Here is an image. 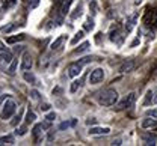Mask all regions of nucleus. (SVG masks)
<instances>
[{
  "label": "nucleus",
  "mask_w": 157,
  "mask_h": 146,
  "mask_svg": "<svg viewBox=\"0 0 157 146\" xmlns=\"http://www.w3.org/2000/svg\"><path fill=\"white\" fill-rule=\"evenodd\" d=\"M118 101V92L115 89L109 87V89H104L98 93V103L103 105V107H112L115 105Z\"/></svg>",
  "instance_id": "f257e3e1"
},
{
  "label": "nucleus",
  "mask_w": 157,
  "mask_h": 146,
  "mask_svg": "<svg viewBox=\"0 0 157 146\" xmlns=\"http://www.w3.org/2000/svg\"><path fill=\"white\" fill-rule=\"evenodd\" d=\"M15 110H17L15 101H14V100H6V103L3 104V108H2V111H0V119H3V121L9 119V118L15 113Z\"/></svg>",
  "instance_id": "f03ea898"
},
{
  "label": "nucleus",
  "mask_w": 157,
  "mask_h": 146,
  "mask_svg": "<svg viewBox=\"0 0 157 146\" xmlns=\"http://www.w3.org/2000/svg\"><path fill=\"white\" fill-rule=\"evenodd\" d=\"M135 100H136V93L135 92H130L127 97H124L118 104H115V110L117 111H121V110H125V108H128V107H132L133 105V103H135Z\"/></svg>",
  "instance_id": "7ed1b4c3"
},
{
  "label": "nucleus",
  "mask_w": 157,
  "mask_h": 146,
  "mask_svg": "<svg viewBox=\"0 0 157 146\" xmlns=\"http://www.w3.org/2000/svg\"><path fill=\"white\" fill-rule=\"evenodd\" d=\"M124 33H125V32H122L119 26H115V27L110 30V33H109V39L112 42H115L118 47H121L122 42H124V36H125Z\"/></svg>",
  "instance_id": "20e7f679"
},
{
  "label": "nucleus",
  "mask_w": 157,
  "mask_h": 146,
  "mask_svg": "<svg viewBox=\"0 0 157 146\" xmlns=\"http://www.w3.org/2000/svg\"><path fill=\"white\" fill-rule=\"evenodd\" d=\"M82 71H83V63H80L77 60V62L68 65V68H67V75H68L70 78H76V77H78V75L82 74Z\"/></svg>",
  "instance_id": "39448f33"
},
{
  "label": "nucleus",
  "mask_w": 157,
  "mask_h": 146,
  "mask_svg": "<svg viewBox=\"0 0 157 146\" xmlns=\"http://www.w3.org/2000/svg\"><path fill=\"white\" fill-rule=\"evenodd\" d=\"M32 66H33V57H32V54L27 53V51H24L23 56H21V65H20L21 71H30Z\"/></svg>",
  "instance_id": "423d86ee"
},
{
  "label": "nucleus",
  "mask_w": 157,
  "mask_h": 146,
  "mask_svg": "<svg viewBox=\"0 0 157 146\" xmlns=\"http://www.w3.org/2000/svg\"><path fill=\"white\" fill-rule=\"evenodd\" d=\"M103 80H104V69H101V68H95L89 74V83L91 84H98Z\"/></svg>",
  "instance_id": "0eeeda50"
},
{
  "label": "nucleus",
  "mask_w": 157,
  "mask_h": 146,
  "mask_svg": "<svg viewBox=\"0 0 157 146\" xmlns=\"http://www.w3.org/2000/svg\"><path fill=\"white\" fill-rule=\"evenodd\" d=\"M89 136H107L110 134V128L109 126H91L88 130Z\"/></svg>",
  "instance_id": "6e6552de"
},
{
  "label": "nucleus",
  "mask_w": 157,
  "mask_h": 146,
  "mask_svg": "<svg viewBox=\"0 0 157 146\" xmlns=\"http://www.w3.org/2000/svg\"><path fill=\"white\" fill-rule=\"evenodd\" d=\"M136 21H137V12H135V14H133V15H130V17H127L125 26H124V32H125V33H130V32L135 29Z\"/></svg>",
  "instance_id": "1a4fd4ad"
},
{
  "label": "nucleus",
  "mask_w": 157,
  "mask_h": 146,
  "mask_svg": "<svg viewBox=\"0 0 157 146\" xmlns=\"http://www.w3.org/2000/svg\"><path fill=\"white\" fill-rule=\"evenodd\" d=\"M140 126L144 130H151V128H157V119L156 118H151V116H147L145 119H142Z\"/></svg>",
  "instance_id": "9d476101"
},
{
  "label": "nucleus",
  "mask_w": 157,
  "mask_h": 146,
  "mask_svg": "<svg viewBox=\"0 0 157 146\" xmlns=\"http://www.w3.org/2000/svg\"><path fill=\"white\" fill-rule=\"evenodd\" d=\"M42 124H36V125L33 126V130H32V134H33V139H35V143L39 145L42 140H44V136H42Z\"/></svg>",
  "instance_id": "9b49d317"
},
{
  "label": "nucleus",
  "mask_w": 157,
  "mask_h": 146,
  "mask_svg": "<svg viewBox=\"0 0 157 146\" xmlns=\"http://www.w3.org/2000/svg\"><path fill=\"white\" fill-rule=\"evenodd\" d=\"M135 66H136V60L130 59V60H127V62H124L122 65H121L119 72H122V74H128V72H132V71L135 69Z\"/></svg>",
  "instance_id": "f8f14e48"
},
{
  "label": "nucleus",
  "mask_w": 157,
  "mask_h": 146,
  "mask_svg": "<svg viewBox=\"0 0 157 146\" xmlns=\"http://www.w3.org/2000/svg\"><path fill=\"white\" fill-rule=\"evenodd\" d=\"M12 53L8 50V51H2L0 53V63H3V65H9V63L12 62Z\"/></svg>",
  "instance_id": "ddd939ff"
},
{
  "label": "nucleus",
  "mask_w": 157,
  "mask_h": 146,
  "mask_svg": "<svg viewBox=\"0 0 157 146\" xmlns=\"http://www.w3.org/2000/svg\"><path fill=\"white\" fill-rule=\"evenodd\" d=\"M142 140H144V145H157L156 142V136L151 134V133H147L142 136Z\"/></svg>",
  "instance_id": "4468645a"
},
{
  "label": "nucleus",
  "mask_w": 157,
  "mask_h": 146,
  "mask_svg": "<svg viewBox=\"0 0 157 146\" xmlns=\"http://www.w3.org/2000/svg\"><path fill=\"white\" fill-rule=\"evenodd\" d=\"M23 78H24L27 83L36 84V77H35V74L30 72V71H24V72H23Z\"/></svg>",
  "instance_id": "2eb2a0df"
},
{
  "label": "nucleus",
  "mask_w": 157,
  "mask_h": 146,
  "mask_svg": "<svg viewBox=\"0 0 157 146\" xmlns=\"http://www.w3.org/2000/svg\"><path fill=\"white\" fill-rule=\"evenodd\" d=\"M74 0H63L62 5H60V15H67L70 12V6Z\"/></svg>",
  "instance_id": "dca6fc26"
},
{
  "label": "nucleus",
  "mask_w": 157,
  "mask_h": 146,
  "mask_svg": "<svg viewBox=\"0 0 157 146\" xmlns=\"http://www.w3.org/2000/svg\"><path fill=\"white\" fill-rule=\"evenodd\" d=\"M65 42V35H62V36H59L58 39H55V41L52 42V45H50V48L53 50V51H56V50H59L60 47H62V44Z\"/></svg>",
  "instance_id": "f3484780"
},
{
  "label": "nucleus",
  "mask_w": 157,
  "mask_h": 146,
  "mask_svg": "<svg viewBox=\"0 0 157 146\" xmlns=\"http://www.w3.org/2000/svg\"><path fill=\"white\" fill-rule=\"evenodd\" d=\"M15 143V139L12 134H8V136H2L0 137V145H14Z\"/></svg>",
  "instance_id": "a211bd4d"
},
{
  "label": "nucleus",
  "mask_w": 157,
  "mask_h": 146,
  "mask_svg": "<svg viewBox=\"0 0 157 146\" xmlns=\"http://www.w3.org/2000/svg\"><path fill=\"white\" fill-rule=\"evenodd\" d=\"M15 27H17V24H15V23H8V24H3V26L0 27V32L8 35V33H11Z\"/></svg>",
  "instance_id": "6ab92c4d"
},
{
  "label": "nucleus",
  "mask_w": 157,
  "mask_h": 146,
  "mask_svg": "<svg viewBox=\"0 0 157 146\" xmlns=\"http://www.w3.org/2000/svg\"><path fill=\"white\" fill-rule=\"evenodd\" d=\"M17 66H18V59H12V62L9 63V66H8V74L14 75L17 72Z\"/></svg>",
  "instance_id": "aec40b11"
},
{
  "label": "nucleus",
  "mask_w": 157,
  "mask_h": 146,
  "mask_svg": "<svg viewBox=\"0 0 157 146\" xmlns=\"http://www.w3.org/2000/svg\"><path fill=\"white\" fill-rule=\"evenodd\" d=\"M153 100H154V90L153 89H148L147 90V95H145V100H144V104H153Z\"/></svg>",
  "instance_id": "412c9836"
},
{
  "label": "nucleus",
  "mask_w": 157,
  "mask_h": 146,
  "mask_svg": "<svg viewBox=\"0 0 157 146\" xmlns=\"http://www.w3.org/2000/svg\"><path fill=\"white\" fill-rule=\"evenodd\" d=\"M35 119H36V115H35L32 110H27V113H26V119H24V121H26V124H27V125H30V124H33V122H35Z\"/></svg>",
  "instance_id": "4be33fe9"
},
{
  "label": "nucleus",
  "mask_w": 157,
  "mask_h": 146,
  "mask_svg": "<svg viewBox=\"0 0 157 146\" xmlns=\"http://www.w3.org/2000/svg\"><path fill=\"white\" fill-rule=\"evenodd\" d=\"M89 45H91V44H89V42H88V41H85V42H83V44H80V45H78V47H77V48L74 50V54H80V53H83V51H86V50L89 48Z\"/></svg>",
  "instance_id": "5701e85b"
},
{
  "label": "nucleus",
  "mask_w": 157,
  "mask_h": 146,
  "mask_svg": "<svg viewBox=\"0 0 157 146\" xmlns=\"http://www.w3.org/2000/svg\"><path fill=\"white\" fill-rule=\"evenodd\" d=\"M23 39H24V35L20 33V35H15V36H9V38L6 39V42H8V44H17V42L23 41Z\"/></svg>",
  "instance_id": "b1692460"
},
{
  "label": "nucleus",
  "mask_w": 157,
  "mask_h": 146,
  "mask_svg": "<svg viewBox=\"0 0 157 146\" xmlns=\"http://www.w3.org/2000/svg\"><path fill=\"white\" fill-rule=\"evenodd\" d=\"M21 119H23V110H18V115H15V118L11 121V125L17 128L20 125V122H21Z\"/></svg>",
  "instance_id": "393cba45"
},
{
  "label": "nucleus",
  "mask_w": 157,
  "mask_h": 146,
  "mask_svg": "<svg viewBox=\"0 0 157 146\" xmlns=\"http://www.w3.org/2000/svg\"><path fill=\"white\" fill-rule=\"evenodd\" d=\"M94 27H95V23H94V18L92 17H89L86 23H85V30H88V32H92L94 30Z\"/></svg>",
  "instance_id": "a878e982"
},
{
  "label": "nucleus",
  "mask_w": 157,
  "mask_h": 146,
  "mask_svg": "<svg viewBox=\"0 0 157 146\" xmlns=\"http://www.w3.org/2000/svg\"><path fill=\"white\" fill-rule=\"evenodd\" d=\"M83 38H85V30H78L77 33H76V36L71 39V44H73V45H76V44H77L78 41H82Z\"/></svg>",
  "instance_id": "bb28decb"
},
{
  "label": "nucleus",
  "mask_w": 157,
  "mask_h": 146,
  "mask_svg": "<svg viewBox=\"0 0 157 146\" xmlns=\"http://www.w3.org/2000/svg\"><path fill=\"white\" fill-rule=\"evenodd\" d=\"M26 133H27V124L26 125H18L17 130H15V134L17 136H24Z\"/></svg>",
  "instance_id": "cd10ccee"
},
{
  "label": "nucleus",
  "mask_w": 157,
  "mask_h": 146,
  "mask_svg": "<svg viewBox=\"0 0 157 146\" xmlns=\"http://www.w3.org/2000/svg\"><path fill=\"white\" fill-rule=\"evenodd\" d=\"M76 125V121L73 119V121H70V122H62L60 125H59V130H67V128H70V126Z\"/></svg>",
  "instance_id": "c85d7f7f"
},
{
  "label": "nucleus",
  "mask_w": 157,
  "mask_h": 146,
  "mask_svg": "<svg viewBox=\"0 0 157 146\" xmlns=\"http://www.w3.org/2000/svg\"><path fill=\"white\" fill-rule=\"evenodd\" d=\"M97 12H98L97 2H95V0H92V2H91V17H94V15H97Z\"/></svg>",
  "instance_id": "c756f323"
},
{
  "label": "nucleus",
  "mask_w": 157,
  "mask_h": 146,
  "mask_svg": "<svg viewBox=\"0 0 157 146\" xmlns=\"http://www.w3.org/2000/svg\"><path fill=\"white\" fill-rule=\"evenodd\" d=\"M80 86H82V82H80V80H74L73 84H71V89H70V90L74 93V92H77V89L80 87Z\"/></svg>",
  "instance_id": "7c9ffc66"
},
{
  "label": "nucleus",
  "mask_w": 157,
  "mask_h": 146,
  "mask_svg": "<svg viewBox=\"0 0 157 146\" xmlns=\"http://www.w3.org/2000/svg\"><path fill=\"white\" fill-rule=\"evenodd\" d=\"M80 15H82V6L78 5L77 8L74 9V12L71 14V18H77V17H80Z\"/></svg>",
  "instance_id": "2f4dec72"
},
{
  "label": "nucleus",
  "mask_w": 157,
  "mask_h": 146,
  "mask_svg": "<svg viewBox=\"0 0 157 146\" xmlns=\"http://www.w3.org/2000/svg\"><path fill=\"white\" fill-rule=\"evenodd\" d=\"M56 119V113L55 111H48L47 115H45V121H50V122H53Z\"/></svg>",
  "instance_id": "473e14b6"
},
{
  "label": "nucleus",
  "mask_w": 157,
  "mask_h": 146,
  "mask_svg": "<svg viewBox=\"0 0 157 146\" xmlns=\"http://www.w3.org/2000/svg\"><path fill=\"white\" fill-rule=\"evenodd\" d=\"M55 139H56V131H55V130H50V131H48V136H47V140L52 143Z\"/></svg>",
  "instance_id": "72a5a7b5"
},
{
  "label": "nucleus",
  "mask_w": 157,
  "mask_h": 146,
  "mask_svg": "<svg viewBox=\"0 0 157 146\" xmlns=\"http://www.w3.org/2000/svg\"><path fill=\"white\" fill-rule=\"evenodd\" d=\"M92 60H94V57H92V56H86V57H82V59H80L78 62H80V63H83V65H86V63L92 62Z\"/></svg>",
  "instance_id": "f704fd0d"
},
{
  "label": "nucleus",
  "mask_w": 157,
  "mask_h": 146,
  "mask_svg": "<svg viewBox=\"0 0 157 146\" xmlns=\"http://www.w3.org/2000/svg\"><path fill=\"white\" fill-rule=\"evenodd\" d=\"M30 97H32L33 100H39V98H41V93H39L36 89H33V90H30Z\"/></svg>",
  "instance_id": "c9c22d12"
},
{
  "label": "nucleus",
  "mask_w": 157,
  "mask_h": 146,
  "mask_svg": "<svg viewBox=\"0 0 157 146\" xmlns=\"http://www.w3.org/2000/svg\"><path fill=\"white\" fill-rule=\"evenodd\" d=\"M147 116H151V118H156V119H157V108L147 110Z\"/></svg>",
  "instance_id": "e433bc0d"
},
{
  "label": "nucleus",
  "mask_w": 157,
  "mask_h": 146,
  "mask_svg": "<svg viewBox=\"0 0 157 146\" xmlns=\"http://www.w3.org/2000/svg\"><path fill=\"white\" fill-rule=\"evenodd\" d=\"M15 3H17V0H6V2H5V8H6V9H8V8H12Z\"/></svg>",
  "instance_id": "4c0bfd02"
},
{
  "label": "nucleus",
  "mask_w": 157,
  "mask_h": 146,
  "mask_svg": "<svg viewBox=\"0 0 157 146\" xmlns=\"http://www.w3.org/2000/svg\"><path fill=\"white\" fill-rule=\"evenodd\" d=\"M50 107H52V105L48 104V103H42L39 108H41V111H48V110H50Z\"/></svg>",
  "instance_id": "58836bf2"
},
{
  "label": "nucleus",
  "mask_w": 157,
  "mask_h": 146,
  "mask_svg": "<svg viewBox=\"0 0 157 146\" xmlns=\"http://www.w3.org/2000/svg\"><path fill=\"white\" fill-rule=\"evenodd\" d=\"M62 92H63V89L58 86V87H55V89H53V92H52V93H53V95H56V97H59V95H60Z\"/></svg>",
  "instance_id": "ea45409f"
},
{
  "label": "nucleus",
  "mask_w": 157,
  "mask_h": 146,
  "mask_svg": "<svg viewBox=\"0 0 157 146\" xmlns=\"http://www.w3.org/2000/svg\"><path fill=\"white\" fill-rule=\"evenodd\" d=\"M88 126L94 125V124H97V119H94V118H89V119H86V122H85Z\"/></svg>",
  "instance_id": "a19ab883"
},
{
  "label": "nucleus",
  "mask_w": 157,
  "mask_h": 146,
  "mask_svg": "<svg viewBox=\"0 0 157 146\" xmlns=\"http://www.w3.org/2000/svg\"><path fill=\"white\" fill-rule=\"evenodd\" d=\"M38 3H39V0H32V2L29 3V8H30V9H35V8L38 6Z\"/></svg>",
  "instance_id": "79ce46f5"
},
{
  "label": "nucleus",
  "mask_w": 157,
  "mask_h": 146,
  "mask_svg": "<svg viewBox=\"0 0 157 146\" xmlns=\"http://www.w3.org/2000/svg\"><path fill=\"white\" fill-rule=\"evenodd\" d=\"M110 145L112 146H119V145H122V140H121V139H115V140H112Z\"/></svg>",
  "instance_id": "37998d69"
},
{
  "label": "nucleus",
  "mask_w": 157,
  "mask_h": 146,
  "mask_svg": "<svg viewBox=\"0 0 157 146\" xmlns=\"http://www.w3.org/2000/svg\"><path fill=\"white\" fill-rule=\"evenodd\" d=\"M139 44H140V38L137 36V38H135V41H133L132 44H130V47H137Z\"/></svg>",
  "instance_id": "c03bdc74"
},
{
  "label": "nucleus",
  "mask_w": 157,
  "mask_h": 146,
  "mask_svg": "<svg viewBox=\"0 0 157 146\" xmlns=\"http://www.w3.org/2000/svg\"><path fill=\"white\" fill-rule=\"evenodd\" d=\"M0 51H8V47L3 41H0Z\"/></svg>",
  "instance_id": "a18cd8bd"
},
{
  "label": "nucleus",
  "mask_w": 157,
  "mask_h": 146,
  "mask_svg": "<svg viewBox=\"0 0 157 146\" xmlns=\"http://www.w3.org/2000/svg\"><path fill=\"white\" fill-rule=\"evenodd\" d=\"M20 51H23V45H15V53L18 54Z\"/></svg>",
  "instance_id": "49530a36"
},
{
  "label": "nucleus",
  "mask_w": 157,
  "mask_h": 146,
  "mask_svg": "<svg viewBox=\"0 0 157 146\" xmlns=\"http://www.w3.org/2000/svg\"><path fill=\"white\" fill-rule=\"evenodd\" d=\"M144 0H135V6H140Z\"/></svg>",
  "instance_id": "de8ad7c7"
},
{
  "label": "nucleus",
  "mask_w": 157,
  "mask_h": 146,
  "mask_svg": "<svg viewBox=\"0 0 157 146\" xmlns=\"http://www.w3.org/2000/svg\"><path fill=\"white\" fill-rule=\"evenodd\" d=\"M62 2H63V0H56V3H58L59 6H60V5H62Z\"/></svg>",
  "instance_id": "09e8293b"
}]
</instances>
